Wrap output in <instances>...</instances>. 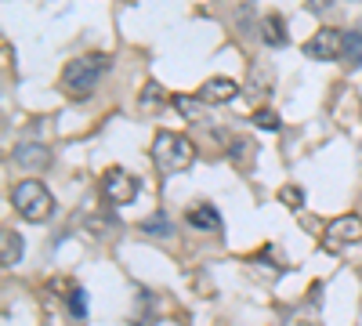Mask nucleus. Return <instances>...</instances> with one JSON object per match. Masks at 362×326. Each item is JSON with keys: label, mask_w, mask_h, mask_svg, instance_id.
<instances>
[{"label": "nucleus", "mask_w": 362, "mask_h": 326, "mask_svg": "<svg viewBox=\"0 0 362 326\" xmlns=\"http://www.w3.org/2000/svg\"><path fill=\"white\" fill-rule=\"evenodd\" d=\"M113 58L102 55V51H88V55H76L73 62H66V69H62V87H66L69 95H88L95 91V83L109 73Z\"/></svg>", "instance_id": "1"}, {"label": "nucleus", "mask_w": 362, "mask_h": 326, "mask_svg": "<svg viewBox=\"0 0 362 326\" xmlns=\"http://www.w3.org/2000/svg\"><path fill=\"white\" fill-rule=\"evenodd\" d=\"M153 160L163 174H181L196 163V145L185 135H174V130H160L153 138Z\"/></svg>", "instance_id": "2"}, {"label": "nucleus", "mask_w": 362, "mask_h": 326, "mask_svg": "<svg viewBox=\"0 0 362 326\" xmlns=\"http://www.w3.org/2000/svg\"><path fill=\"white\" fill-rule=\"evenodd\" d=\"M11 203H15V210L22 214L26 222H33V225H44L48 217L55 214V196H51V189H48L44 182H36V178L18 182V185L11 189Z\"/></svg>", "instance_id": "3"}, {"label": "nucleus", "mask_w": 362, "mask_h": 326, "mask_svg": "<svg viewBox=\"0 0 362 326\" xmlns=\"http://www.w3.org/2000/svg\"><path fill=\"white\" fill-rule=\"evenodd\" d=\"M102 196L109 203H116V207L131 203L138 196V178L127 167H109V170H105V178H102Z\"/></svg>", "instance_id": "4"}, {"label": "nucleus", "mask_w": 362, "mask_h": 326, "mask_svg": "<svg viewBox=\"0 0 362 326\" xmlns=\"http://www.w3.org/2000/svg\"><path fill=\"white\" fill-rule=\"evenodd\" d=\"M358 239H362V217H358V214H340V217H333V222L326 225V232H323V243H326L330 250L348 247V243H358Z\"/></svg>", "instance_id": "5"}, {"label": "nucleus", "mask_w": 362, "mask_h": 326, "mask_svg": "<svg viewBox=\"0 0 362 326\" xmlns=\"http://www.w3.org/2000/svg\"><path fill=\"white\" fill-rule=\"evenodd\" d=\"M340 40H344V33H337L333 26H323L305 40V55L315 62H333L340 58Z\"/></svg>", "instance_id": "6"}, {"label": "nucleus", "mask_w": 362, "mask_h": 326, "mask_svg": "<svg viewBox=\"0 0 362 326\" xmlns=\"http://www.w3.org/2000/svg\"><path fill=\"white\" fill-rule=\"evenodd\" d=\"M11 163L22 167L26 174H33V170H48V167H51V149H48L44 142H22V145L11 149Z\"/></svg>", "instance_id": "7"}, {"label": "nucleus", "mask_w": 362, "mask_h": 326, "mask_svg": "<svg viewBox=\"0 0 362 326\" xmlns=\"http://www.w3.org/2000/svg\"><path fill=\"white\" fill-rule=\"evenodd\" d=\"M239 95V87H236V80H228V76H210L203 87H200V98L207 102V105H225V102H232Z\"/></svg>", "instance_id": "8"}, {"label": "nucleus", "mask_w": 362, "mask_h": 326, "mask_svg": "<svg viewBox=\"0 0 362 326\" xmlns=\"http://www.w3.org/2000/svg\"><path fill=\"white\" fill-rule=\"evenodd\" d=\"M185 222L193 229H200V232H214V229H221V214H218V207H210V203H196V207H188Z\"/></svg>", "instance_id": "9"}, {"label": "nucleus", "mask_w": 362, "mask_h": 326, "mask_svg": "<svg viewBox=\"0 0 362 326\" xmlns=\"http://www.w3.org/2000/svg\"><path fill=\"white\" fill-rule=\"evenodd\" d=\"M261 36H265L268 48H283V43L290 40V33H286V18H283L279 11H268V15L261 18Z\"/></svg>", "instance_id": "10"}, {"label": "nucleus", "mask_w": 362, "mask_h": 326, "mask_svg": "<svg viewBox=\"0 0 362 326\" xmlns=\"http://www.w3.org/2000/svg\"><path fill=\"white\" fill-rule=\"evenodd\" d=\"M340 62L344 65H362V33L348 29L344 40H340Z\"/></svg>", "instance_id": "11"}, {"label": "nucleus", "mask_w": 362, "mask_h": 326, "mask_svg": "<svg viewBox=\"0 0 362 326\" xmlns=\"http://www.w3.org/2000/svg\"><path fill=\"white\" fill-rule=\"evenodd\" d=\"M22 236H18L15 229H4V254H0V261H4V269H11V265H18L22 261Z\"/></svg>", "instance_id": "12"}, {"label": "nucleus", "mask_w": 362, "mask_h": 326, "mask_svg": "<svg viewBox=\"0 0 362 326\" xmlns=\"http://www.w3.org/2000/svg\"><path fill=\"white\" fill-rule=\"evenodd\" d=\"M163 102H167V91L156 83V80H148L145 87H141V98H138V105L145 109V113H156V109H163Z\"/></svg>", "instance_id": "13"}, {"label": "nucleus", "mask_w": 362, "mask_h": 326, "mask_svg": "<svg viewBox=\"0 0 362 326\" xmlns=\"http://www.w3.org/2000/svg\"><path fill=\"white\" fill-rule=\"evenodd\" d=\"M170 102H174V109H178L185 120H200V116H203V105H207L200 95H196V98H193V95H174Z\"/></svg>", "instance_id": "14"}, {"label": "nucleus", "mask_w": 362, "mask_h": 326, "mask_svg": "<svg viewBox=\"0 0 362 326\" xmlns=\"http://www.w3.org/2000/svg\"><path fill=\"white\" fill-rule=\"evenodd\" d=\"M268 87H272V80H268V69H265V65L258 62V65L250 69V83H246V91H250V95H268Z\"/></svg>", "instance_id": "15"}, {"label": "nucleus", "mask_w": 362, "mask_h": 326, "mask_svg": "<svg viewBox=\"0 0 362 326\" xmlns=\"http://www.w3.org/2000/svg\"><path fill=\"white\" fill-rule=\"evenodd\" d=\"M253 127H261V130H279V113H275V109H268V105H261V109H253Z\"/></svg>", "instance_id": "16"}, {"label": "nucleus", "mask_w": 362, "mask_h": 326, "mask_svg": "<svg viewBox=\"0 0 362 326\" xmlns=\"http://www.w3.org/2000/svg\"><path fill=\"white\" fill-rule=\"evenodd\" d=\"M141 232H148V236H170L174 232V225L167 222V214H153V217H145V222L138 225Z\"/></svg>", "instance_id": "17"}, {"label": "nucleus", "mask_w": 362, "mask_h": 326, "mask_svg": "<svg viewBox=\"0 0 362 326\" xmlns=\"http://www.w3.org/2000/svg\"><path fill=\"white\" fill-rule=\"evenodd\" d=\"M69 315H73V319L88 315V294H83V287H73V290H69Z\"/></svg>", "instance_id": "18"}, {"label": "nucleus", "mask_w": 362, "mask_h": 326, "mask_svg": "<svg viewBox=\"0 0 362 326\" xmlns=\"http://www.w3.org/2000/svg\"><path fill=\"white\" fill-rule=\"evenodd\" d=\"M253 152H258V145H253V142H232V156H236V163L239 167H250V160H253Z\"/></svg>", "instance_id": "19"}, {"label": "nucleus", "mask_w": 362, "mask_h": 326, "mask_svg": "<svg viewBox=\"0 0 362 326\" xmlns=\"http://www.w3.org/2000/svg\"><path fill=\"white\" fill-rule=\"evenodd\" d=\"M279 200H283L286 207H305V192L297 189V185H283V189H279Z\"/></svg>", "instance_id": "20"}, {"label": "nucleus", "mask_w": 362, "mask_h": 326, "mask_svg": "<svg viewBox=\"0 0 362 326\" xmlns=\"http://www.w3.org/2000/svg\"><path fill=\"white\" fill-rule=\"evenodd\" d=\"M305 8H308L312 15H326V11L333 8V0H305Z\"/></svg>", "instance_id": "21"}, {"label": "nucleus", "mask_w": 362, "mask_h": 326, "mask_svg": "<svg viewBox=\"0 0 362 326\" xmlns=\"http://www.w3.org/2000/svg\"><path fill=\"white\" fill-rule=\"evenodd\" d=\"M246 4H253V0H246Z\"/></svg>", "instance_id": "22"}]
</instances>
